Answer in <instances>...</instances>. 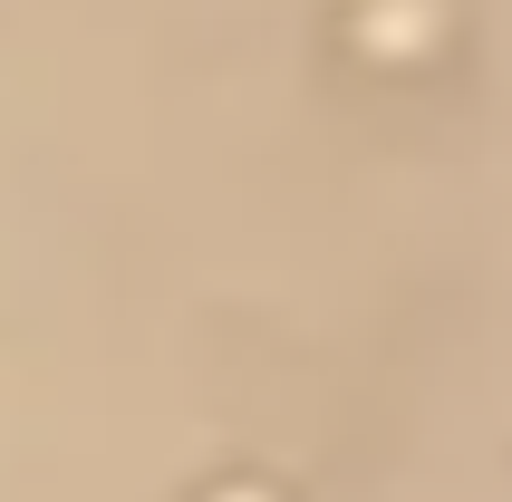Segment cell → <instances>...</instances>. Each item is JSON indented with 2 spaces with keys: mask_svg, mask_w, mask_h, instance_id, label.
Returning <instances> with one entry per match:
<instances>
[]
</instances>
